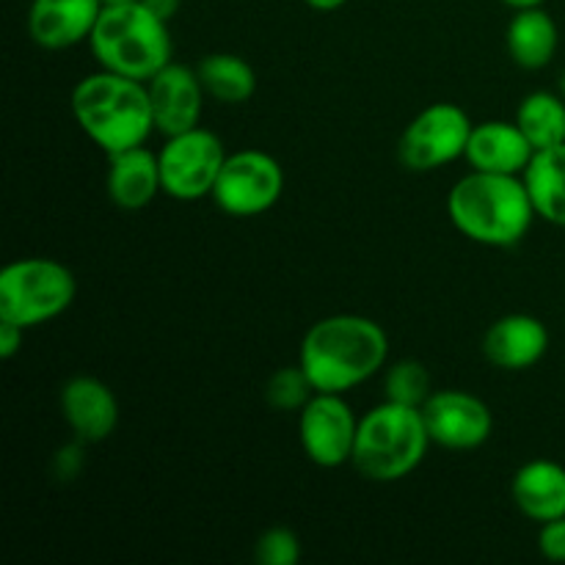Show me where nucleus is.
Segmentation results:
<instances>
[{
	"label": "nucleus",
	"instance_id": "1",
	"mask_svg": "<svg viewBox=\"0 0 565 565\" xmlns=\"http://www.w3.org/2000/svg\"><path fill=\"white\" fill-rule=\"evenodd\" d=\"M390 359V337L384 326L364 315H329L303 334L298 364L312 381L315 392L348 395L367 384Z\"/></svg>",
	"mask_w": 565,
	"mask_h": 565
},
{
	"label": "nucleus",
	"instance_id": "2",
	"mask_svg": "<svg viewBox=\"0 0 565 565\" xmlns=\"http://www.w3.org/2000/svg\"><path fill=\"white\" fill-rule=\"evenodd\" d=\"M447 215L467 241L491 248H511L524 241L539 218L522 174H463L447 193Z\"/></svg>",
	"mask_w": 565,
	"mask_h": 565
},
{
	"label": "nucleus",
	"instance_id": "3",
	"mask_svg": "<svg viewBox=\"0 0 565 565\" xmlns=\"http://www.w3.org/2000/svg\"><path fill=\"white\" fill-rule=\"evenodd\" d=\"M77 127L103 149L105 154L141 147L154 132L152 103L147 81L97 70L81 77L70 97Z\"/></svg>",
	"mask_w": 565,
	"mask_h": 565
},
{
	"label": "nucleus",
	"instance_id": "4",
	"mask_svg": "<svg viewBox=\"0 0 565 565\" xmlns=\"http://www.w3.org/2000/svg\"><path fill=\"white\" fill-rule=\"evenodd\" d=\"M88 44L99 70L119 72L136 81H149L174 61L169 22L149 11L141 0L105 6Z\"/></svg>",
	"mask_w": 565,
	"mask_h": 565
},
{
	"label": "nucleus",
	"instance_id": "5",
	"mask_svg": "<svg viewBox=\"0 0 565 565\" xmlns=\"http://www.w3.org/2000/svg\"><path fill=\"white\" fill-rule=\"evenodd\" d=\"M434 445L423 408L386 401L359 417L353 469L373 483H397L408 478Z\"/></svg>",
	"mask_w": 565,
	"mask_h": 565
},
{
	"label": "nucleus",
	"instance_id": "6",
	"mask_svg": "<svg viewBox=\"0 0 565 565\" xmlns=\"http://www.w3.org/2000/svg\"><path fill=\"white\" fill-rule=\"evenodd\" d=\"M75 296V274L58 259L22 257L0 270V318L22 329L61 318Z\"/></svg>",
	"mask_w": 565,
	"mask_h": 565
},
{
	"label": "nucleus",
	"instance_id": "7",
	"mask_svg": "<svg viewBox=\"0 0 565 565\" xmlns=\"http://www.w3.org/2000/svg\"><path fill=\"white\" fill-rule=\"evenodd\" d=\"M226 154L230 152L224 141L202 125L177 136H166V143L158 149L163 193L177 202H199L213 196Z\"/></svg>",
	"mask_w": 565,
	"mask_h": 565
},
{
	"label": "nucleus",
	"instance_id": "8",
	"mask_svg": "<svg viewBox=\"0 0 565 565\" xmlns=\"http://www.w3.org/2000/svg\"><path fill=\"white\" fill-rule=\"evenodd\" d=\"M472 119L456 103H434L419 110L403 130L397 158L408 171L428 174L441 166L456 163L467 154Z\"/></svg>",
	"mask_w": 565,
	"mask_h": 565
},
{
	"label": "nucleus",
	"instance_id": "9",
	"mask_svg": "<svg viewBox=\"0 0 565 565\" xmlns=\"http://www.w3.org/2000/svg\"><path fill=\"white\" fill-rule=\"evenodd\" d=\"M285 193V169L263 149H241L224 160L213 188V202L232 218H254L274 207Z\"/></svg>",
	"mask_w": 565,
	"mask_h": 565
},
{
	"label": "nucleus",
	"instance_id": "10",
	"mask_svg": "<svg viewBox=\"0 0 565 565\" xmlns=\"http://www.w3.org/2000/svg\"><path fill=\"white\" fill-rule=\"evenodd\" d=\"M356 434L359 417L345 395L315 392L307 406L298 412V439H301L303 456L320 469L351 463Z\"/></svg>",
	"mask_w": 565,
	"mask_h": 565
},
{
	"label": "nucleus",
	"instance_id": "11",
	"mask_svg": "<svg viewBox=\"0 0 565 565\" xmlns=\"http://www.w3.org/2000/svg\"><path fill=\"white\" fill-rule=\"evenodd\" d=\"M425 425L430 441L445 450H478L491 439L494 414L489 403L463 390H439L425 401Z\"/></svg>",
	"mask_w": 565,
	"mask_h": 565
},
{
	"label": "nucleus",
	"instance_id": "12",
	"mask_svg": "<svg viewBox=\"0 0 565 565\" xmlns=\"http://www.w3.org/2000/svg\"><path fill=\"white\" fill-rule=\"evenodd\" d=\"M147 88L149 103H152L154 130L160 136H177V132L199 127L207 94L199 81L196 66L169 61L158 75L149 77Z\"/></svg>",
	"mask_w": 565,
	"mask_h": 565
},
{
	"label": "nucleus",
	"instance_id": "13",
	"mask_svg": "<svg viewBox=\"0 0 565 565\" xmlns=\"http://www.w3.org/2000/svg\"><path fill=\"white\" fill-rule=\"evenodd\" d=\"M61 417L70 425L75 439L99 445L119 425V401L105 381L94 375H75L61 386Z\"/></svg>",
	"mask_w": 565,
	"mask_h": 565
},
{
	"label": "nucleus",
	"instance_id": "14",
	"mask_svg": "<svg viewBox=\"0 0 565 565\" xmlns=\"http://www.w3.org/2000/svg\"><path fill=\"white\" fill-rule=\"evenodd\" d=\"M546 351H550V329L535 315H505L494 320L483 337V356L505 373L535 367Z\"/></svg>",
	"mask_w": 565,
	"mask_h": 565
},
{
	"label": "nucleus",
	"instance_id": "15",
	"mask_svg": "<svg viewBox=\"0 0 565 565\" xmlns=\"http://www.w3.org/2000/svg\"><path fill=\"white\" fill-rule=\"evenodd\" d=\"M103 9V0H31L28 33L44 50H70L88 42Z\"/></svg>",
	"mask_w": 565,
	"mask_h": 565
},
{
	"label": "nucleus",
	"instance_id": "16",
	"mask_svg": "<svg viewBox=\"0 0 565 565\" xmlns=\"http://www.w3.org/2000/svg\"><path fill=\"white\" fill-rule=\"evenodd\" d=\"M105 191H108L110 202L119 210H127V213H138V210L149 207L158 199V193H163L158 152L141 143V147L108 154Z\"/></svg>",
	"mask_w": 565,
	"mask_h": 565
},
{
	"label": "nucleus",
	"instance_id": "17",
	"mask_svg": "<svg viewBox=\"0 0 565 565\" xmlns=\"http://www.w3.org/2000/svg\"><path fill=\"white\" fill-rule=\"evenodd\" d=\"M535 149L522 132V127L513 121L491 119L472 127L467 154L463 160L475 171H491V174H524V169L533 160Z\"/></svg>",
	"mask_w": 565,
	"mask_h": 565
},
{
	"label": "nucleus",
	"instance_id": "18",
	"mask_svg": "<svg viewBox=\"0 0 565 565\" xmlns=\"http://www.w3.org/2000/svg\"><path fill=\"white\" fill-rule=\"evenodd\" d=\"M511 497L530 522H552L565 516V467L550 458L522 463L511 480Z\"/></svg>",
	"mask_w": 565,
	"mask_h": 565
},
{
	"label": "nucleus",
	"instance_id": "19",
	"mask_svg": "<svg viewBox=\"0 0 565 565\" xmlns=\"http://www.w3.org/2000/svg\"><path fill=\"white\" fill-rule=\"evenodd\" d=\"M508 53H511L513 64L522 70H544L552 64L561 44V31L557 22L544 6H533V9H519L511 17L505 31Z\"/></svg>",
	"mask_w": 565,
	"mask_h": 565
},
{
	"label": "nucleus",
	"instance_id": "20",
	"mask_svg": "<svg viewBox=\"0 0 565 565\" xmlns=\"http://www.w3.org/2000/svg\"><path fill=\"white\" fill-rule=\"evenodd\" d=\"M522 177L535 215L555 226H565V143L535 152Z\"/></svg>",
	"mask_w": 565,
	"mask_h": 565
},
{
	"label": "nucleus",
	"instance_id": "21",
	"mask_svg": "<svg viewBox=\"0 0 565 565\" xmlns=\"http://www.w3.org/2000/svg\"><path fill=\"white\" fill-rule=\"evenodd\" d=\"M207 99L221 105H243L257 92V72L243 55L210 53L196 64Z\"/></svg>",
	"mask_w": 565,
	"mask_h": 565
},
{
	"label": "nucleus",
	"instance_id": "22",
	"mask_svg": "<svg viewBox=\"0 0 565 565\" xmlns=\"http://www.w3.org/2000/svg\"><path fill=\"white\" fill-rule=\"evenodd\" d=\"M516 125L533 143L535 152L565 143V97L552 92H533L519 103Z\"/></svg>",
	"mask_w": 565,
	"mask_h": 565
},
{
	"label": "nucleus",
	"instance_id": "23",
	"mask_svg": "<svg viewBox=\"0 0 565 565\" xmlns=\"http://www.w3.org/2000/svg\"><path fill=\"white\" fill-rule=\"evenodd\" d=\"M434 395L430 390V373L417 359H401L386 370L384 397L386 401L403 403V406L423 408L425 401Z\"/></svg>",
	"mask_w": 565,
	"mask_h": 565
},
{
	"label": "nucleus",
	"instance_id": "24",
	"mask_svg": "<svg viewBox=\"0 0 565 565\" xmlns=\"http://www.w3.org/2000/svg\"><path fill=\"white\" fill-rule=\"evenodd\" d=\"M315 395V386L301 364L279 367L265 384V403L274 412H301Z\"/></svg>",
	"mask_w": 565,
	"mask_h": 565
},
{
	"label": "nucleus",
	"instance_id": "25",
	"mask_svg": "<svg viewBox=\"0 0 565 565\" xmlns=\"http://www.w3.org/2000/svg\"><path fill=\"white\" fill-rule=\"evenodd\" d=\"M254 561L259 565H298L301 541L290 527H268L254 544Z\"/></svg>",
	"mask_w": 565,
	"mask_h": 565
},
{
	"label": "nucleus",
	"instance_id": "26",
	"mask_svg": "<svg viewBox=\"0 0 565 565\" xmlns=\"http://www.w3.org/2000/svg\"><path fill=\"white\" fill-rule=\"evenodd\" d=\"M539 552L544 555V561L565 563V516L541 524Z\"/></svg>",
	"mask_w": 565,
	"mask_h": 565
},
{
	"label": "nucleus",
	"instance_id": "27",
	"mask_svg": "<svg viewBox=\"0 0 565 565\" xmlns=\"http://www.w3.org/2000/svg\"><path fill=\"white\" fill-rule=\"evenodd\" d=\"M83 445L86 441H72V445L61 447L58 456H55V467H58V478L61 480H72L83 467Z\"/></svg>",
	"mask_w": 565,
	"mask_h": 565
},
{
	"label": "nucleus",
	"instance_id": "28",
	"mask_svg": "<svg viewBox=\"0 0 565 565\" xmlns=\"http://www.w3.org/2000/svg\"><path fill=\"white\" fill-rule=\"evenodd\" d=\"M25 331L22 326L11 323V320L0 318V359H14L22 351L25 342Z\"/></svg>",
	"mask_w": 565,
	"mask_h": 565
},
{
	"label": "nucleus",
	"instance_id": "29",
	"mask_svg": "<svg viewBox=\"0 0 565 565\" xmlns=\"http://www.w3.org/2000/svg\"><path fill=\"white\" fill-rule=\"evenodd\" d=\"M141 3L147 6L149 11H154L158 17H163L166 22H171V20H174L177 11H180L182 0H141Z\"/></svg>",
	"mask_w": 565,
	"mask_h": 565
},
{
	"label": "nucleus",
	"instance_id": "30",
	"mask_svg": "<svg viewBox=\"0 0 565 565\" xmlns=\"http://www.w3.org/2000/svg\"><path fill=\"white\" fill-rule=\"evenodd\" d=\"M303 3L315 11H337V9H342L348 0H303Z\"/></svg>",
	"mask_w": 565,
	"mask_h": 565
},
{
	"label": "nucleus",
	"instance_id": "31",
	"mask_svg": "<svg viewBox=\"0 0 565 565\" xmlns=\"http://www.w3.org/2000/svg\"><path fill=\"white\" fill-rule=\"evenodd\" d=\"M500 3L511 6L513 11H519V9H533V6H544L546 0H500Z\"/></svg>",
	"mask_w": 565,
	"mask_h": 565
},
{
	"label": "nucleus",
	"instance_id": "32",
	"mask_svg": "<svg viewBox=\"0 0 565 565\" xmlns=\"http://www.w3.org/2000/svg\"><path fill=\"white\" fill-rule=\"evenodd\" d=\"M557 88H561V94L565 97V70L561 72V81H557Z\"/></svg>",
	"mask_w": 565,
	"mask_h": 565
},
{
	"label": "nucleus",
	"instance_id": "33",
	"mask_svg": "<svg viewBox=\"0 0 565 565\" xmlns=\"http://www.w3.org/2000/svg\"><path fill=\"white\" fill-rule=\"evenodd\" d=\"M105 6H114V3H130V0H103Z\"/></svg>",
	"mask_w": 565,
	"mask_h": 565
}]
</instances>
